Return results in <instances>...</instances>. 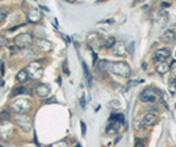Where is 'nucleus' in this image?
I'll return each instance as SVG.
<instances>
[{
  "label": "nucleus",
  "mask_w": 176,
  "mask_h": 147,
  "mask_svg": "<svg viewBox=\"0 0 176 147\" xmlns=\"http://www.w3.org/2000/svg\"><path fill=\"white\" fill-rule=\"evenodd\" d=\"M109 70L110 72H113L114 75H118V76H122V78H126V76L130 75L131 70L129 67L128 63L125 62H116V63H112L109 66Z\"/></svg>",
  "instance_id": "1"
},
{
  "label": "nucleus",
  "mask_w": 176,
  "mask_h": 147,
  "mask_svg": "<svg viewBox=\"0 0 176 147\" xmlns=\"http://www.w3.org/2000/svg\"><path fill=\"white\" fill-rule=\"evenodd\" d=\"M30 105L32 104H30V101H29L28 99L21 97V99H17V100H15V101L12 102L11 109H12L16 114H25V112H28V110L30 109Z\"/></svg>",
  "instance_id": "2"
},
{
  "label": "nucleus",
  "mask_w": 176,
  "mask_h": 147,
  "mask_svg": "<svg viewBox=\"0 0 176 147\" xmlns=\"http://www.w3.org/2000/svg\"><path fill=\"white\" fill-rule=\"evenodd\" d=\"M25 71L28 74V78H32V79H38L43 74V68H42V66L38 62H32L30 64H28Z\"/></svg>",
  "instance_id": "3"
},
{
  "label": "nucleus",
  "mask_w": 176,
  "mask_h": 147,
  "mask_svg": "<svg viewBox=\"0 0 176 147\" xmlns=\"http://www.w3.org/2000/svg\"><path fill=\"white\" fill-rule=\"evenodd\" d=\"M15 43L18 49H20V47H29L32 43H33V36H32L29 32L21 33L15 38Z\"/></svg>",
  "instance_id": "4"
},
{
  "label": "nucleus",
  "mask_w": 176,
  "mask_h": 147,
  "mask_svg": "<svg viewBox=\"0 0 176 147\" xmlns=\"http://www.w3.org/2000/svg\"><path fill=\"white\" fill-rule=\"evenodd\" d=\"M15 122L24 131L32 130V120L26 114H15Z\"/></svg>",
  "instance_id": "5"
},
{
  "label": "nucleus",
  "mask_w": 176,
  "mask_h": 147,
  "mask_svg": "<svg viewBox=\"0 0 176 147\" xmlns=\"http://www.w3.org/2000/svg\"><path fill=\"white\" fill-rule=\"evenodd\" d=\"M139 99L143 102H152L156 99V91L154 88H144L139 94Z\"/></svg>",
  "instance_id": "6"
},
{
  "label": "nucleus",
  "mask_w": 176,
  "mask_h": 147,
  "mask_svg": "<svg viewBox=\"0 0 176 147\" xmlns=\"http://www.w3.org/2000/svg\"><path fill=\"white\" fill-rule=\"evenodd\" d=\"M12 133H13V127H12V125L8 122V120L3 121V122L0 123V136H1L3 139H8L12 135Z\"/></svg>",
  "instance_id": "7"
},
{
  "label": "nucleus",
  "mask_w": 176,
  "mask_h": 147,
  "mask_svg": "<svg viewBox=\"0 0 176 147\" xmlns=\"http://www.w3.org/2000/svg\"><path fill=\"white\" fill-rule=\"evenodd\" d=\"M171 55V50L167 47H163V49H158L154 54V59L159 63H163L164 60H167Z\"/></svg>",
  "instance_id": "8"
},
{
  "label": "nucleus",
  "mask_w": 176,
  "mask_h": 147,
  "mask_svg": "<svg viewBox=\"0 0 176 147\" xmlns=\"http://www.w3.org/2000/svg\"><path fill=\"white\" fill-rule=\"evenodd\" d=\"M156 122H158V114L154 112H147L143 117V121H142L143 126H154Z\"/></svg>",
  "instance_id": "9"
},
{
  "label": "nucleus",
  "mask_w": 176,
  "mask_h": 147,
  "mask_svg": "<svg viewBox=\"0 0 176 147\" xmlns=\"http://www.w3.org/2000/svg\"><path fill=\"white\" fill-rule=\"evenodd\" d=\"M112 51L114 55H120V57H125L128 54V47L123 42H116L114 46L112 47Z\"/></svg>",
  "instance_id": "10"
},
{
  "label": "nucleus",
  "mask_w": 176,
  "mask_h": 147,
  "mask_svg": "<svg viewBox=\"0 0 176 147\" xmlns=\"http://www.w3.org/2000/svg\"><path fill=\"white\" fill-rule=\"evenodd\" d=\"M42 18V13L39 12L38 9H30L28 13V20L30 21V22L36 24V22H39Z\"/></svg>",
  "instance_id": "11"
},
{
  "label": "nucleus",
  "mask_w": 176,
  "mask_h": 147,
  "mask_svg": "<svg viewBox=\"0 0 176 147\" xmlns=\"http://www.w3.org/2000/svg\"><path fill=\"white\" fill-rule=\"evenodd\" d=\"M36 92H37V94H38L39 97L45 99V97H47L49 93H50V87L47 85V84H38L37 88H36Z\"/></svg>",
  "instance_id": "12"
},
{
  "label": "nucleus",
  "mask_w": 176,
  "mask_h": 147,
  "mask_svg": "<svg viewBox=\"0 0 176 147\" xmlns=\"http://www.w3.org/2000/svg\"><path fill=\"white\" fill-rule=\"evenodd\" d=\"M37 45H38V47L42 50V51L47 52L50 51V50L53 49V45L50 43L49 41H46V39H42V38H38L37 39Z\"/></svg>",
  "instance_id": "13"
},
{
  "label": "nucleus",
  "mask_w": 176,
  "mask_h": 147,
  "mask_svg": "<svg viewBox=\"0 0 176 147\" xmlns=\"http://www.w3.org/2000/svg\"><path fill=\"white\" fill-rule=\"evenodd\" d=\"M175 39V32L173 30H165L162 36V41L163 42H172Z\"/></svg>",
  "instance_id": "14"
},
{
  "label": "nucleus",
  "mask_w": 176,
  "mask_h": 147,
  "mask_svg": "<svg viewBox=\"0 0 176 147\" xmlns=\"http://www.w3.org/2000/svg\"><path fill=\"white\" fill-rule=\"evenodd\" d=\"M168 71H170V64H167V63H159V64L156 66V72L160 74V75H163V74H167Z\"/></svg>",
  "instance_id": "15"
},
{
  "label": "nucleus",
  "mask_w": 176,
  "mask_h": 147,
  "mask_svg": "<svg viewBox=\"0 0 176 147\" xmlns=\"http://www.w3.org/2000/svg\"><path fill=\"white\" fill-rule=\"evenodd\" d=\"M109 64L110 63L108 62V60L101 59V60H99V63H97L96 70L97 71H107V70H109Z\"/></svg>",
  "instance_id": "16"
},
{
  "label": "nucleus",
  "mask_w": 176,
  "mask_h": 147,
  "mask_svg": "<svg viewBox=\"0 0 176 147\" xmlns=\"http://www.w3.org/2000/svg\"><path fill=\"white\" fill-rule=\"evenodd\" d=\"M26 89L24 88L22 85H18V87H16V88H13L12 89V92H11V96L12 97H15V96H18V94H22V93H26Z\"/></svg>",
  "instance_id": "17"
},
{
  "label": "nucleus",
  "mask_w": 176,
  "mask_h": 147,
  "mask_svg": "<svg viewBox=\"0 0 176 147\" xmlns=\"http://www.w3.org/2000/svg\"><path fill=\"white\" fill-rule=\"evenodd\" d=\"M28 74H26V71L25 70H21V71H18V74H17V76H16V80L17 81H21V83H24V81H26L28 80Z\"/></svg>",
  "instance_id": "18"
},
{
  "label": "nucleus",
  "mask_w": 176,
  "mask_h": 147,
  "mask_svg": "<svg viewBox=\"0 0 176 147\" xmlns=\"http://www.w3.org/2000/svg\"><path fill=\"white\" fill-rule=\"evenodd\" d=\"M110 121H117V122H123V114L122 113H113L110 116Z\"/></svg>",
  "instance_id": "19"
},
{
  "label": "nucleus",
  "mask_w": 176,
  "mask_h": 147,
  "mask_svg": "<svg viewBox=\"0 0 176 147\" xmlns=\"http://www.w3.org/2000/svg\"><path fill=\"white\" fill-rule=\"evenodd\" d=\"M114 43H116V38H114V37H109V38L107 39L105 47H108V49H112V47L114 46Z\"/></svg>",
  "instance_id": "20"
},
{
  "label": "nucleus",
  "mask_w": 176,
  "mask_h": 147,
  "mask_svg": "<svg viewBox=\"0 0 176 147\" xmlns=\"http://www.w3.org/2000/svg\"><path fill=\"white\" fill-rule=\"evenodd\" d=\"M8 15V9L7 8H0V21H3Z\"/></svg>",
  "instance_id": "21"
},
{
  "label": "nucleus",
  "mask_w": 176,
  "mask_h": 147,
  "mask_svg": "<svg viewBox=\"0 0 176 147\" xmlns=\"http://www.w3.org/2000/svg\"><path fill=\"white\" fill-rule=\"evenodd\" d=\"M50 147H67V143H66V142H63V141H60V142H57V143L51 144Z\"/></svg>",
  "instance_id": "22"
},
{
  "label": "nucleus",
  "mask_w": 176,
  "mask_h": 147,
  "mask_svg": "<svg viewBox=\"0 0 176 147\" xmlns=\"http://www.w3.org/2000/svg\"><path fill=\"white\" fill-rule=\"evenodd\" d=\"M80 106L83 108V109L86 108V97H84V94L80 97Z\"/></svg>",
  "instance_id": "23"
},
{
  "label": "nucleus",
  "mask_w": 176,
  "mask_h": 147,
  "mask_svg": "<svg viewBox=\"0 0 176 147\" xmlns=\"http://www.w3.org/2000/svg\"><path fill=\"white\" fill-rule=\"evenodd\" d=\"M171 70H172V75H173V78L176 79V62L175 63H172V67H170Z\"/></svg>",
  "instance_id": "24"
},
{
  "label": "nucleus",
  "mask_w": 176,
  "mask_h": 147,
  "mask_svg": "<svg viewBox=\"0 0 176 147\" xmlns=\"http://www.w3.org/2000/svg\"><path fill=\"white\" fill-rule=\"evenodd\" d=\"M141 81H142V80H131V81H129L128 85H129V87H133V85H135V84H139Z\"/></svg>",
  "instance_id": "25"
},
{
  "label": "nucleus",
  "mask_w": 176,
  "mask_h": 147,
  "mask_svg": "<svg viewBox=\"0 0 176 147\" xmlns=\"http://www.w3.org/2000/svg\"><path fill=\"white\" fill-rule=\"evenodd\" d=\"M129 52H130V55L134 54V42H130V46H129Z\"/></svg>",
  "instance_id": "26"
},
{
  "label": "nucleus",
  "mask_w": 176,
  "mask_h": 147,
  "mask_svg": "<svg viewBox=\"0 0 176 147\" xmlns=\"http://www.w3.org/2000/svg\"><path fill=\"white\" fill-rule=\"evenodd\" d=\"M135 147H144V144L142 143L139 139H137V141H135Z\"/></svg>",
  "instance_id": "27"
},
{
  "label": "nucleus",
  "mask_w": 176,
  "mask_h": 147,
  "mask_svg": "<svg viewBox=\"0 0 176 147\" xmlns=\"http://www.w3.org/2000/svg\"><path fill=\"white\" fill-rule=\"evenodd\" d=\"M81 134H83V135L86 134V123L84 122H81Z\"/></svg>",
  "instance_id": "28"
},
{
  "label": "nucleus",
  "mask_w": 176,
  "mask_h": 147,
  "mask_svg": "<svg viewBox=\"0 0 176 147\" xmlns=\"http://www.w3.org/2000/svg\"><path fill=\"white\" fill-rule=\"evenodd\" d=\"M3 68V62H1V59H0V70Z\"/></svg>",
  "instance_id": "29"
},
{
  "label": "nucleus",
  "mask_w": 176,
  "mask_h": 147,
  "mask_svg": "<svg viewBox=\"0 0 176 147\" xmlns=\"http://www.w3.org/2000/svg\"><path fill=\"white\" fill-rule=\"evenodd\" d=\"M173 84H175V87H176V79H173Z\"/></svg>",
  "instance_id": "30"
},
{
  "label": "nucleus",
  "mask_w": 176,
  "mask_h": 147,
  "mask_svg": "<svg viewBox=\"0 0 176 147\" xmlns=\"http://www.w3.org/2000/svg\"><path fill=\"white\" fill-rule=\"evenodd\" d=\"M0 87H1V80H0Z\"/></svg>",
  "instance_id": "31"
},
{
  "label": "nucleus",
  "mask_w": 176,
  "mask_h": 147,
  "mask_svg": "<svg viewBox=\"0 0 176 147\" xmlns=\"http://www.w3.org/2000/svg\"><path fill=\"white\" fill-rule=\"evenodd\" d=\"M0 147H1V146H0Z\"/></svg>",
  "instance_id": "32"
}]
</instances>
